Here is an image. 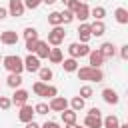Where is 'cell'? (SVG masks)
Returning <instances> with one entry per match:
<instances>
[{
  "label": "cell",
  "instance_id": "1",
  "mask_svg": "<svg viewBox=\"0 0 128 128\" xmlns=\"http://www.w3.org/2000/svg\"><path fill=\"white\" fill-rule=\"evenodd\" d=\"M78 80H86V82H102L104 80V72L102 68H92V66H82L76 70Z\"/></svg>",
  "mask_w": 128,
  "mask_h": 128
},
{
  "label": "cell",
  "instance_id": "2",
  "mask_svg": "<svg viewBox=\"0 0 128 128\" xmlns=\"http://www.w3.org/2000/svg\"><path fill=\"white\" fill-rule=\"evenodd\" d=\"M2 64H4V68H6L10 74H22V70H24V60H22L18 54L4 56V58H2Z\"/></svg>",
  "mask_w": 128,
  "mask_h": 128
},
{
  "label": "cell",
  "instance_id": "3",
  "mask_svg": "<svg viewBox=\"0 0 128 128\" xmlns=\"http://www.w3.org/2000/svg\"><path fill=\"white\" fill-rule=\"evenodd\" d=\"M88 52H90L88 44H82V42H72V44L68 46V54H70V58H74V60H78V58H82V56H88Z\"/></svg>",
  "mask_w": 128,
  "mask_h": 128
},
{
  "label": "cell",
  "instance_id": "4",
  "mask_svg": "<svg viewBox=\"0 0 128 128\" xmlns=\"http://www.w3.org/2000/svg\"><path fill=\"white\" fill-rule=\"evenodd\" d=\"M64 38H66V32H64V28L62 26H54L50 32H48V44H52V46H60L62 42H64Z\"/></svg>",
  "mask_w": 128,
  "mask_h": 128
},
{
  "label": "cell",
  "instance_id": "5",
  "mask_svg": "<svg viewBox=\"0 0 128 128\" xmlns=\"http://www.w3.org/2000/svg\"><path fill=\"white\" fill-rule=\"evenodd\" d=\"M48 108H50L52 112H64V110L68 108V100H66L64 96H54V98H50Z\"/></svg>",
  "mask_w": 128,
  "mask_h": 128
},
{
  "label": "cell",
  "instance_id": "6",
  "mask_svg": "<svg viewBox=\"0 0 128 128\" xmlns=\"http://www.w3.org/2000/svg\"><path fill=\"white\" fill-rule=\"evenodd\" d=\"M24 2L22 0H10V4H8V14L10 16H16V18H20V16H24Z\"/></svg>",
  "mask_w": 128,
  "mask_h": 128
},
{
  "label": "cell",
  "instance_id": "7",
  "mask_svg": "<svg viewBox=\"0 0 128 128\" xmlns=\"http://www.w3.org/2000/svg\"><path fill=\"white\" fill-rule=\"evenodd\" d=\"M28 92L26 90H22V88H16V92L12 94V98H10V102L14 104V106H24L26 102H28Z\"/></svg>",
  "mask_w": 128,
  "mask_h": 128
},
{
  "label": "cell",
  "instance_id": "8",
  "mask_svg": "<svg viewBox=\"0 0 128 128\" xmlns=\"http://www.w3.org/2000/svg\"><path fill=\"white\" fill-rule=\"evenodd\" d=\"M18 34L14 32V30H4L2 34H0V42L2 44H6V46H14V44H18Z\"/></svg>",
  "mask_w": 128,
  "mask_h": 128
},
{
  "label": "cell",
  "instance_id": "9",
  "mask_svg": "<svg viewBox=\"0 0 128 128\" xmlns=\"http://www.w3.org/2000/svg\"><path fill=\"white\" fill-rule=\"evenodd\" d=\"M24 70H28L30 74H32V72H38V70H40V60H38L34 54H28V56L24 58Z\"/></svg>",
  "mask_w": 128,
  "mask_h": 128
},
{
  "label": "cell",
  "instance_id": "10",
  "mask_svg": "<svg viewBox=\"0 0 128 128\" xmlns=\"http://www.w3.org/2000/svg\"><path fill=\"white\" fill-rule=\"evenodd\" d=\"M88 60H90V66H92V68H100V66L104 64V56H102V52H100L98 48L88 52Z\"/></svg>",
  "mask_w": 128,
  "mask_h": 128
},
{
  "label": "cell",
  "instance_id": "11",
  "mask_svg": "<svg viewBox=\"0 0 128 128\" xmlns=\"http://www.w3.org/2000/svg\"><path fill=\"white\" fill-rule=\"evenodd\" d=\"M102 98H104V102H106V104H110V106H116V104L120 102L118 92H116V90H112V88H104V90H102Z\"/></svg>",
  "mask_w": 128,
  "mask_h": 128
},
{
  "label": "cell",
  "instance_id": "12",
  "mask_svg": "<svg viewBox=\"0 0 128 128\" xmlns=\"http://www.w3.org/2000/svg\"><path fill=\"white\" fill-rule=\"evenodd\" d=\"M18 120L20 122H30V120H34V108L32 106H28V104H24V106H20V112H18Z\"/></svg>",
  "mask_w": 128,
  "mask_h": 128
},
{
  "label": "cell",
  "instance_id": "13",
  "mask_svg": "<svg viewBox=\"0 0 128 128\" xmlns=\"http://www.w3.org/2000/svg\"><path fill=\"white\" fill-rule=\"evenodd\" d=\"M74 18H78L80 22H84V20L90 18V8H88L86 2H80V4H78V8L74 10Z\"/></svg>",
  "mask_w": 128,
  "mask_h": 128
},
{
  "label": "cell",
  "instance_id": "14",
  "mask_svg": "<svg viewBox=\"0 0 128 128\" xmlns=\"http://www.w3.org/2000/svg\"><path fill=\"white\" fill-rule=\"evenodd\" d=\"M76 32H78V38H80L82 44H88V40L92 38V34H90V24H86V22H82Z\"/></svg>",
  "mask_w": 128,
  "mask_h": 128
},
{
  "label": "cell",
  "instance_id": "15",
  "mask_svg": "<svg viewBox=\"0 0 128 128\" xmlns=\"http://www.w3.org/2000/svg\"><path fill=\"white\" fill-rule=\"evenodd\" d=\"M48 54H50L48 42H44V40H38V44H36V50H34V56H36L38 60H42V58H48Z\"/></svg>",
  "mask_w": 128,
  "mask_h": 128
},
{
  "label": "cell",
  "instance_id": "16",
  "mask_svg": "<svg viewBox=\"0 0 128 128\" xmlns=\"http://www.w3.org/2000/svg\"><path fill=\"white\" fill-rule=\"evenodd\" d=\"M98 50L102 52L104 60H108V58H114V54H116V46H114L112 42H104V44H102Z\"/></svg>",
  "mask_w": 128,
  "mask_h": 128
},
{
  "label": "cell",
  "instance_id": "17",
  "mask_svg": "<svg viewBox=\"0 0 128 128\" xmlns=\"http://www.w3.org/2000/svg\"><path fill=\"white\" fill-rule=\"evenodd\" d=\"M106 32V24L102 22V20H94L92 24H90V34L92 36H102Z\"/></svg>",
  "mask_w": 128,
  "mask_h": 128
},
{
  "label": "cell",
  "instance_id": "18",
  "mask_svg": "<svg viewBox=\"0 0 128 128\" xmlns=\"http://www.w3.org/2000/svg\"><path fill=\"white\" fill-rule=\"evenodd\" d=\"M84 128H102V116H86Z\"/></svg>",
  "mask_w": 128,
  "mask_h": 128
},
{
  "label": "cell",
  "instance_id": "19",
  "mask_svg": "<svg viewBox=\"0 0 128 128\" xmlns=\"http://www.w3.org/2000/svg\"><path fill=\"white\" fill-rule=\"evenodd\" d=\"M48 60H50L52 64H60V62L64 60V56H62V50H60L58 46H54V48H50V54H48Z\"/></svg>",
  "mask_w": 128,
  "mask_h": 128
},
{
  "label": "cell",
  "instance_id": "20",
  "mask_svg": "<svg viewBox=\"0 0 128 128\" xmlns=\"http://www.w3.org/2000/svg\"><path fill=\"white\" fill-rule=\"evenodd\" d=\"M114 18H116V22L118 24H128V10L126 8H116L114 10Z\"/></svg>",
  "mask_w": 128,
  "mask_h": 128
},
{
  "label": "cell",
  "instance_id": "21",
  "mask_svg": "<svg viewBox=\"0 0 128 128\" xmlns=\"http://www.w3.org/2000/svg\"><path fill=\"white\" fill-rule=\"evenodd\" d=\"M62 114V120H64V124H76V118H78V114L72 110V108H66L64 112H60Z\"/></svg>",
  "mask_w": 128,
  "mask_h": 128
},
{
  "label": "cell",
  "instance_id": "22",
  "mask_svg": "<svg viewBox=\"0 0 128 128\" xmlns=\"http://www.w3.org/2000/svg\"><path fill=\"white\" fill-rule=\"evenodd\" d=\"M118 126H120V120H118V116L110 114V116L102 118V128H118Z\"/></svg>",
  "mask_w": 128,
  "mask_h": 128
},
{
  "label": "cell",
  "instance_id": "23",
  "mask_svg": "<svg viewBox=\"0 0 128 128\" xmlns=\"http://www.w3.org/2000/svg\"><path fill=\"white\" fill-rule=\"evenodd\" d=\"M60 64H62L64 72H76V70H78V60H74V58H66V60H62Z\"/></svg>",
  "mask_w": 128,
  "mask_h": 128
},
{
  "label": "cell",
  "instance_id": "24",
  "mask_svg": "<svg viewBox=\"0 0 128 128\" xmlns=\"http://www.w3.org/2000/svg\"><path fill=\"white\" fill-rule=\"evenodd\" d=\"M38 76H40V82H48V80H52L54 72H52V68H48V66H40Z\"/></svg>",
  "mask_w": 128,
  "mask_h": 128
},
{
  "label": "cell",
  "instance_id": "25",
  "mask_svg": "<svg viewBox=\"0 0 128 128\" xmlns=\"http://www.w3.org/2000/svg\"><path fill=\"white\" fill-rule=\"evenodd\" d=\"M6 84L10 86V88H20V84H22V76L20 74H8V78H6Z\"/></svg>",
  "mask_w": 128,
  "mask_h": 128
},
{
  "label": "cell",
  "instance_id": "26",
  "mask_svg": "<svg viewBox=\"0 0 128 128\" xmlns=\"http://www.w3.org/2000/svg\"><path fill=\"white\" fill-rule=\"evenodd\" d=\"M48 24L54 28V26H62V16H60V12H50L48 14Z\"/></svg>",
  "mask_w": 128,
  "mask_h": 128
},
{
  "label": "cell",
  "instance_id": "27",
  "mask_svg": "<svg viewBox=\"0 0 128 128\" xmlns=\"http://www.w3.org/2000/svg\"><path fill=\"white\" fill-rule=\"evenodd\" d=\"M84 102H86L84 98H80V96H74V98L70 100V106H72V110H74V112H80V110L84 108Z\"/></svg>",
  "mask_w": 128,
  "mask_h": 128
},
{
  "label": "cell",
  "instance_id": "28",
  "mask_svg": "<svg viewBox=\"0 0 128 128\" xmlns=\"http://www.w3.org/2000/svg\"><path fill=\"white\" fill-rule=\"evenodd\" d=\"M90 16H94V20H102L106 16V8L104 6H96V8L90 10Z\"/></svg>",
  "mask_w": 128,
  "mask_h": 128
},
{
  "label": "cell",
  "instance_id": "29",
  "mask_svg": "<svg viewBox=\"0 0 128 128\" xmlns=\"http://www.w3.org/2000/svg\"><path fill=\"white\" fill-rule=\"evenodd\" d=\"M46 86H48L46 82H40V80H38V82H34V86H32V92H34L36 96H42V94H44V90H46Z\"/></svg>",
  "mask_w": 128,
  "mask_h": 128
},
{
  "label": "cell",
  "instance_id": "30",
  "mask_svg": "<svg viewBox=\"0 0 128 128\" xmlns=\"http://www.w3.org/2000/svg\"><path fill=\"white\" fill-rule=\"evenodd\" d=\"M24 38H26V40H38V30L32 28V26H28V28L24 30Z\"/></svg>",
  "mask_w": 128,
  "mask_h": 128
},
{
  "label": "cell",
  "instance_id": "31",
  "mask_svg": "<svg viewBox=\"0 0 128 128\" xmlns=\"http://www.w3.org/2000/svg\"><path fill=\"white\" fill-rule=\"evenodd\" d=\"M92 94H94L92 86H88V84H86V86H82V88H80V94H78V96H80V98H84V100H88V98H92Z\"/></svg>",
  "mask_w": 128,
  "mask_h": 128
},
{
  "label": "cell",
  "instance_id": "32",
  "mask_svg": "<svg viewBox=\"0 0 128 128\" xmlns=\"http://www.w3.org/2000/svg\"><path fill=\"white\" fill-rule=\"evenodd\" d=\"M48 112H50V108H48L46 102H38L34 106V114H48Z\"/></svg>",
  "mask_w": 128,
  "mask_h": 128
},
{
  "label": "cell",
  "instance_id": "33",
  "mask_svg": "<svg viewBox=\"0 0 128 128\" xmlns=\"http://www.w3.org/2000/svg\"><path fill=\"white\" fill-rule=\"evenodd\" d=\"M60 16H62V24H70L74 20V12H70V10H62Z\"/></svg>",
  "mask_w": 128,
  "mask_h": 128
},
{
  "label": "cell",
  "instance_id": "34",
  "mask_svg": "<svg viewBox=\"0 0 128 128\" xmlns=\"http://www.w3.org/2000/svg\"><path fill=\"white\" fill-rule=\"evenodd\" d=\"M56 94H58V88H56V86H46V90H44L42 96H44V98H54Z\"/></svg>",
  "mask_w": 128,
  "mask_h": 128
},
{
  "label": "cell",
  "instance_id": "35",
  "mask_svg": "<svg viewBox=\"0 0 128 128\" xmlns=\"http://www.w3.org/2000/svg\"><path fill=\"white\" fill-rule=\"evenodd\" d=\"M22 2H24V8H30V10H36L42 4V0H22Z\"/></svg>",
  "mask_w": 128,
  "mask_h": 128
},
{
  "label": "cell",
  "instance_id": "36",
  "mask_svg": "<svg viewBox=\"0 0 128 128\" xmlns=\"http://www.w3.org/2000/svg\"><path fill=\"white\" fill-rule=\"evenodd\" d=\"M62 2H64V4H66V6H68V8H66V10H70V12H74V10H76V8H78V4H80V2H78V0H62Z\"/></svg>",
  "mask_w": 128,
  "mask_h": 128
},
{
  "label": "cell",
  "instance_id": "37",
  "mask_svg": "<svg viewBox=\"0 0 128 128\" xmlns=\"http://www.w3.org/2000/svg\"><path fill=\"white\" fill-rule=\"evenodd\" d=\"M10 106H12L10 98H6V96H0V108H2V110H8Z\"/></svg>",
  "mask_w": 128,
  "mask_h": 128
},
{
  "label": "cell",
  "instance_id": "38",
  "mask_svg": "<svg viewBox=\"0 0 128 128\" xmlns=\"http://www.w3.org/2000/svg\"><path fill=\"white\" fill-rule=\"evenodd\" d=\"M36 44H38V40H26V50H28L30 54H34V50H36Z\"/></svg>",
  "mask_w": 128,
  "mask_h": 128
},
{
  "label": "cell",
  "instance_id": "39",
  "mask_svg": "<svg viewBox=\"0 0 128 128\" xmlns=\"http://www.w3.org/2000/svg\"><path fill=\"white\" fill-rule=\"evenodd\" d=\"M120 58H122V60H128V44L120 46Z\"/></svg>",
  "mask_w": 128,
  "mask_h": 128
},
{
  "label": "cell",
  "instance_id": "40",
  "mask_svg": "<svg viewBox=\"0 0 128 128\" xmlns=\"http://www.w3.org/2000/svg\"><path fill=\"white\" fill-rule=\"evenodd\" d=\"M88 116H102V110L94 106V108H90V110H88Z\"/></svg>",
  "mask_w": 128,
  "mask_h": 128
},
{
  "label": "cell",
  "instance_id": "41",
  "mask_svg": "<svg viewBox=\"0 0 128 128\" xmlns=\"http://www.w3.org/2000/svg\"><path fill=\"white\" fill-rule=\"evenodd\" d=\"M42 128H60V126H58V122H52V120H50V122H44Z\"/></svg>",
  "mask_w": 128,
  "mask_h": 128
},
{
  "label": "cell",
  "instance_id": "42",
  "mask_svg": "<svg viewBox=\"0 0 128 128\" xmlns=\"http://www.w3.org/2000/svg\"><path fill=\"white\" fill-rule=\"evenodd\" d=\"M26 128H40V126H38V122L30 120V122H26Z\"/></svg>",
  "mask_w": 128,
  "mask_h": 128
},
{
  "label": "cell",
  "instance_id": "43",
  "mask_svg": "<svg viewBox=\"0 0 128 128\" xmlns=\"http://www.w3.org/2000/svg\"><path fill=\"white\" fill-rule=\"evenodd\" d=\"M6 16H8V10H6V8H2V6H0V20H4V18H6Z\"/></svg>",
  "mask_w": 128,
  "mask_h": 128
},
{
  "label": "cell",
  "instance_id": "44",
  "mask_svg": "<svg viewBox=\"0 0 128 128\" xmlns=\"http://www.w3.org/2000/svg\"><path fill=\"white\" fill-rule=\"evenodd\" d=\"M42 2H44V4H54L56 0H42Z\"/></svg>",
  "mask_w": 128,
  "mask_h": 128
},
{
  "label": "cell",
  "instance_id": "45",
  "mask_svg": "<svg viewBox=\"0 0 128 128\" xmlns=\"http://www.w3.org/2000/svg\"><path fill=\"white\" fill-rule=\"evenodd\" d=\"M66 128H76V124H66Z\"/></svg>",
  "mask_w": 128,
  "mask_h": 128
},
{
  "label": "cell",
  "instance_id": "46",
  "mask_svg": "<svg viewBox=\"0 0 128 128\" xmlns=\"http://www.w3.org/2000/svg\"><path fill=\"white\" fill-rule=\"evenodd\" d=\"M2 58H4V56H2V54H0V62H2Z\"/></svg>",
  "mask_w": 128,
  "mask_h": 128
},
{
  "label": "cell",
  "instance_id": "47",
  "mask_svg": "<svg viewBox=\"0 0 128 128\" xmlns=\"http://www.w3.org/2000/svg\"><path fill=\"white\" fill-rule=\"evenodd\" d=\"M78 2H88V0H78Z\"/></svg>",
  "mask_w": 128,
  "mask_h": 128
},
{
  "label": "cell",
  "instance_id": "48",
  "mask_svg": "<svg viewBox=\"0 0 128 128\" xmlns=\"http://www.w3.org/2000/svg\"><path fill=\"white\" fill-rule=\"evenodd\" d=\"M76 128H84V126H76Z\"/></svg>",
  "mask_w": 128,
  "mask_h": 128
}]
</instances>
